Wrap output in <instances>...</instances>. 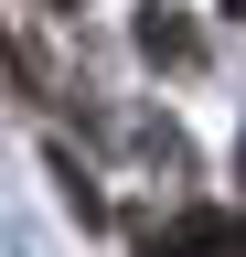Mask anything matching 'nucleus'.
I'll list each match as a JSON object with an SVG mask.
<instances>
[{"instance_id":"f257e3e1","label":"nucleus","mask_w":246,"mask_h":257,"mask_svg":"<svg viewBox=\"0 0 246 257\" xmlns=\"http://www.w3.org/2000/svg\"><path fill=\"white\" fill-rule=\"evenodd\" d=\"M161 257H246V214H182L161 236Z\"/></svg>"},{"instance_id":"f03ea898","label":"nucleus","mask_w":246,"mask_h":257,"mask_svg":"<svg viewBox=\"0 0 246 257\" xmlns=\"http://www.w3.org/2000/svg\"><path fill=\"white\" fill-rule=\"evenodd\" d=\"M139 54H150V64H203V43H193V22H182V11H161V0L139 11Z\"/></svg>"},{"instance_id":"7ed1b4c3","label":"nucleus","mask_w":246,"mask_h":257,"mask_svg":"<svg viewBox=\"0 0 246 257\" xmlns=\"http://www.w3.org/2000/svg\"><path fill=\"white\" fill-rule=\"evenodd\" d=\"M54 11H75V0H54Z\"/></svg>"},{"instance_id":"20e7f679","label":"nucleus","mask_w":246,"mask_h":257,"mask_svg":"<svg viewBox=\"0 0 246 257\" xmlns=\"http://www.w3.org/2000/svg\"><path fill=\"white\" fill-rule=\"evenodd\" d=\"M235 11H246V0H235Z\"/></svg>"}]
</instances>
